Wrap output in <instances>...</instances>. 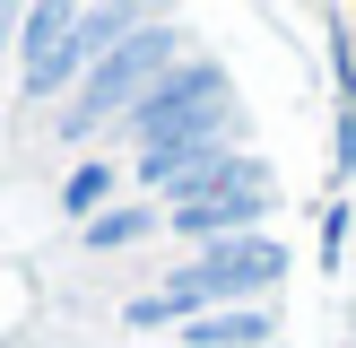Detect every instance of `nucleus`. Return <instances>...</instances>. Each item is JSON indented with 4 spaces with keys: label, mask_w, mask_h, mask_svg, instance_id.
<instances>
[{
    "label": "nucleus",
    "mask_w": 356,
    "mask_h": 348,
    "mask_svg": "<svg viewBox=\"0 0 356 348\" xmlns=\"http://www.w3.org/2000/svg\"><path fill=\"white\" fill-rule=\"evenodd\" d=\"M278 278H287V253H278L270 226H261V235H226V244H200L191 261H174L148 296H131L122 322L131 331H183V322H200V313H235V305H252V296H270Z\"/></svg>",
    "instance_id": "nucleus-1"
},
{
    "label": "nucleus",
    "mask_w": 356,
    "mask_h": 348,
    "mask_svg": "<svg viewBox=\"0 0 356 348\" xmlns=\"http://www.w3.org/2000/svg\"><path fill=\"white\" fill-rule=\"evenodd\" d=\"M174 61H183V35H174V26H156V17H148V26H139L131 44H113V52H104V61L87 70V79H79V96H70V113H61V139H87L96 122L131 113V104L148 96V87L165 79Z\"/></svg>",
    "instance_id": "nucleus-2"
},
{
    "label": "nucleus",
    "mask_w": 356,
    "mask_h": 348,
    "mask_svg": "<svg viewBox=\"0 0 356 348\" xmlns=\"http://www.w3.org/2000/svg\"><path fill=\"white\" fill-rule=\"evenodd\" d=\"M218 113H235V87H226V61L200 52V61H174L122 122H131L139 148H156V139H183V131H200V122H218Z\"/></svg>",
    "instance_id": "nucleus-3"
},
{
    "label": "nucleus",
    "mask_w": 356,
    "mask_h": 348,
    "mask_svg": "<svg viewBox=\"0 0 356 348\" xmlns=\"http://www.w3.org/2000/svg\"><path fill=\"white\" fill-rule=\"evenodd\" d=\"M270 209H278L270 166L235 157V166H226L209 191H191L183 209H165V226H174L183 244H226V235H261V218H270Z\"/></svg>",
    "instance_id": "nucleus-4"
},
{
    "label": "nucleus",
    "mask_w": 356,
    "mask_h": 348,
    "mask_svg": "<svg viewBox=\"0 0 356 348\" xmlns=\"http://www.w3.org/2000/svg\"><path fill=\"white\" fill-rule=\"evenodd\" d=\"M235 157H243V148H235V113H218V122H200V131H183V139L139 148V183H148L165 209H183L191 191H209Z\"/></svg>",
    "instance_id": "nucleus-5"
},
{
    "label": "nucleus",
    "mask_w": 356,
    "mask_h": 348,
    "mask_svg": "<svg viewBox=\"0 0 356 348\" xmlns=\"http://www.w3.org/2000/svg\"><path fill=\"white\" fill-rule=\"evenodd\" d=\"M183 348H270L278 340V313L270 305H235V313H200V322L174 331Z\"/></svg>",
    "instance_id": "nucleus-6"
},
{
    "label": "nucleus",
    "mask_w": 356,
    "mask_h": 348,
    "mask_svg": "<svg viewBox=\"0 0 356 348\" xmlns=\"http://www.w3.org/2000/svg\"><path fill=\"white\" fill-rule=\"evenodd\" d=\"M156 226H165V209H104V218H87V253H122V244H148Z\"/></svg>",
    "instance_id": "nucleus-7"
},
{
    "label": "nucleus",
    "mask_w": 356,
    "mask_h": 348,
    "mask_svg": "<svg viewBox=\"0 0 356 348\" xmlns=\"http://www.w3.org/2000/svg\"><path fill=\"white\" fill-rule=\"evenodd\" d=\"M113 191H122V166H79V174L61 183V209L87 226V218H104V200H113Z\"/></svg>",
    "instance_id": "nucleus-8"
}]
</instances>
